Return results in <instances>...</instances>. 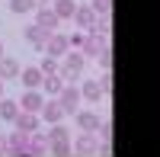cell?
<instances>
[{
  "label": "cell",
  "instance_id": "52a82bcc",
  "mask_svg": "<svg viewBox=\"0 0 160 157\" xmlns=\"http://www.w3.org/2000/svg\"><path fill=\"white\" fill-rule=\"evenodd\" d=\"M10 125H16L19 132H26V135H32V132H38V128H42V119H38L35 112H16V119H13Z\"/></svg>",
  "mask_w": 160,
  "mask_h": 157
},
{
  "label": "cell",
  "instance_id": "ac0fdd59",
  "mask_svg": "<svg viewBox=\"0 0 160 157\" xmlns=\"http://www.w3.org/2000/svg\"><path fill=\"white\" fill-rule=\"evenodd\" d=\"M51 10H55V16L64 23V19H71V16H74L77 0H51Z\"/></svg>",
  "mask_w": 160,
  "mask_h": 157
},
{
  "label": "cell",
  "instance_id": "5bb4252c",
  "mask_svg": "<svg viewBox=\"0 0 160 157\" xmlns=\"http://www.w3.org/2000/svg\"><path fill=\"white\" fill-rule=\"evenodd\" d=\"M74 119H77V125H80V132H96L99 122H102L96 112H83V109H77V112H74Z\"/></svg>",
  "mask_w": 160,
  "mask_h": 157
},
{
  "label": "cell",
  "instance_id": "d4e9b609",
  "mask_svg": "<svg viewBox=\"0 0 160 157\" xmlns=\"http://www.w3.org/2000/svg\"><path fill=\"white\" fill-rule=\"evenodd\" d=\"M96 84L102 87V93H112V71H102V74L96 77Z\"/></svg>",
  "mask_w": 160,
  "mask_h": 157
},
{
  "label": "cell",
  "instance_id": "9c48e42d",
  "mask_svg": "<svg viewBox=\"0 0 160 157\" xmlns=\"http://www.w3.org/2000/svg\"><path fill=\"white\" fill-rule=\"evenodd\" d=\"M45 154H48V138L38 135V132H32L29 141H26V154L22 157H45Z\"/></svg>",
  "mask_w": 160,
  "mask_h": 157
},
{
  "label": "cell",
  "instance_id": "277c9868",
  "mask_svg": "<svg viewBox=\"0 0 160 157\" xmlns=\"http://www.w3.org/2000/svg\"><path fill=\"white\" fill-rule=\"evenodd\" d=\"M99 151V138H96V132H80V138L71 144V154H77V157H93Z\"/></svg>",
  "mask_w": 160,
  "mask_h": 157
},
{
  "label": "cell",
  "instance_id": "8fae6325",
  "mask_svg": "<svg viewBox=\"0 0 160 157\" xmlns=\"http://www.w3.org/2000/svg\"><path fill=\"white\" fill-rule=\"evenodd\" d=\"M32 13H35V23L42 26V29H48V32H55L58 26H61V19L55 16V10H51V7H35Z\"/></svg>",
  "mask_w": 160,
  "mask_h": 157
},
{
  "label": "cell",
  "instance_id": "4fadbf2b",
  "mask_svg": "<svg viewBox=\"0 0 160 157\" xmlns=\"http://www.w3.org/2000/svg\"><path fill=\"white\" fill-rule=\"evenodd\" d=\"M42 71H38V68H19V80H22V87L26 90H38V87H42Z\"/></svg>",
  "mask_w": 160,
  "mask_h": 157
},
{
  "label": "cell",
  "instance_id": "2e32d148",
  "mask_svg": "<svg viewBox=\"0 0 160 157\" xmlns=\"http://www.w3.org/2000/svg\"><path fill=\"white\" fill-rule=\"evenodd\" d=\"M71 19L77 23V29H83V32H87L90 26L96 23V13H93L90 7H80V3H77V10H74V16H71Z\"/></svg>",
  "mask_w": 160,
  "mask_h": 157
},
{
  "label": "cell",
  "instance_id": "6da1fadb",
  "mask_svg": "<svg viewBox=\"0 0 160 157\" xmlns=\"http://www.w3.org/2000/svg\"><path fill=\"white\" fill-rule=\"evenodd\" d=\"M83 71H87V58L80 55L77 48H71L68 55L61 58V68H58V74H61V80H64V84H77L80 77H83Z\"/></svg>",
  "mask_w": 160,
  "mask_h": 157
},
{
  "label": "cell",
  "instance_id": "cb8c5ba5",
  "mask_svg": "<svg viewBox=\"0 0 160 157\" xmlns=\"http://www.w3.org/2000/svg\"><path fill=\"white\" fill-rule=\"evenodd\" d=\"M58 68H61V61H58V58H51V55H48L42 64H38V71H42V74H58Z\"/></svg>",
  "mask_w": 160,
  "mask_h": 157
},
{
  "label": "cell",
  "instance_id": "f1b7e54d",
  "mask_svg": "<svg viewBox=\"0 0 160 157\" xmlns=\"http://www.w3.org/2000/svg\"><path fill=\"white\" fill-rule=\"evenodd\" d=\"M3 55H7V48H3V42H0V58H3Z\"/></svg>",
  "mask_w": 160,
  "mask_h": 157
},
{
  "label": "cell",
  "instance_id": "7c38bea8",
  "mask_svg": "<svg viewBox=\"0 0 160 157\" xmlns=\"http://www.w3.org/2000/svg\"><path fill=\"white\" fill-rule=\"evenodd\" d=\"M106 45H109V42H102V38H93V35L87 32V35H83V42H80V48H77V51H80V55H83V58L90 61V58H96V55H99V51H102Z\"/></svg>",
  "mask_w": 160,
  "mask_h": 157
},
{
  "label": "cell",
  "instance_id": "8992f818",
  "mask_svg": "<svg viewBox=\"0 0 160 157\" xmlns=\"http://www.w3.org/2000/svg\"><path fill=\"white\" fill-rule=\"evenodd\" d=\"M16 103H19L22 112H35L38 115V109H42V103H45V93H42V90H26Z\"/></svg>",
  "mask_w": 160,
  "mask_h": 157
},
{
  "label": "cell",
  "instance_id": "484cf974",
  "mask_svg": "<svg viewBox=\"0 0 160 157\" xmlns=\"http://www.w3.org/2000/svg\"><path fill=\"white\" fill-rule=\"evenodd\" d=\"M0 157H7V135H0Z\"/></svg>",
  "mask_w": 160,
  "mask_h": 157
},
{
  "label": "cell",
  "instance_id": "83f0119b",
  "mask_svg": "<svg viewBox=\"0 0 160 157\" xmlns=\"http://www.w3.org/2000/svg\"><path fill=\"white\" fill-rule=\"evenodd\" d=\"M0 96H7V87H3V80H0Z\"/></svg>",
  "mask_w": 160,
  "mask_h": 157
},
{
  "label": "cell",
  "instance_id": "4316f807",
  "mask_svg": "<svg viewBox=\"0 0 160 157\" xmlns=\"http://www.w3.org/2000/svg\"><path fill=\"white\" fill-rule=\"evenodd\" d=\"M35 7H51V0H35Z\"/></svg>",
  "mask_w": 160,
  "mask_h": 157
},
{
  "label": "cell",
  "instance_id": "9a60e30c",
  "mask_svg": "<svg viewBox=\"0 0 160 157\" xmlns=\"http://www.w3.org/2000/svg\"><path fill=\"white\" fill-rule=\"evenodd\" d=\"M19 68H22V64H19L16 58H7V55H3V58H0V80H3V84H7V80H16V77H19Z\"/></svg>",
  "mask_w": 160,
  "mask_h": 157
},
{
  "label": "cell",
  "instance_id": "603a6c76",
  "mask_svg": "<svg viewBox=\"0 0 160 157\" xmlns=\"http://www.w3.org/2000/svg\"><path fill=\"white\" fill-rule=\"evenodd\" d=\"M96 61H99V68H102V71H112V48L106 45L99 55H96Z\"/></svg>",
  "mask_w": 160,
  "mask_h": 157
},
{
  "label": "cell",
  "instance_id": "3957f363",
  "mask_svg": "<svg viewBox=\"0 0 160 157\" xmlns=\"http://www.w3.org/2000/svg\"><path fill=\"white\" fill-rule=\"evenodd\" d=\"M42 51L61 61V58L71 51V42H68V35H64V32H58V29H55V32H48V38H45V48H42Z\"/></svg>",
  "mask_w": 160,
  "mask_h": 157
},
{
  "label": "cell",
  "instance_id": "e0dca14e",
  "mask_svg": "<svg viewBox=\"0 0 160 157\" xmlns=\"http://www.w3.org/2000/svg\"><path fill=\"white\" fill-rule=\"evenodd\" d=\"M61 87H64L61 74H45V77H42V87H38V90H42L45 96H58V93H61Z\"/></svg>",
  "mask_w": 160,
  "mask_h": 157
},
{
  "label": "cell",
  "instance_id": "ba28073f",
  "mask_svg": "<svg viewBox=\"0 0 160 157\" xmlns=\"http://www.w3.org/2000/svg\"><path fill=\"white\" fill-rule=\"evenodd\" d=\"M22 38H26V42H29L32 48H38V51H42V48H45V38H48V29H42L38 23H29V26L22 29Z\"/></svg>",
  "mask_w": 160,
  "mask_h": 157
},
{
  "label": "cell",
  "instance_id": "7a4b0ae2",
  "mask_svg": "<svg viewBox=\"0 0 160 157\" xmlns=\"http://www.w3.org/2000/svg\"><path fill=\"white\" fill-rule=\"evenodd\" d=\"M55 99H58V106L64 109V115H74L80 109V90H77V84H64Z\"/></svg>",
  "mask_w": 160,
  "mask_h": 157
},
{
  "label": "cell",
  "instance_id": "d6986e66",
  "mask_svg": "<svg viewBox=\"0 0 160 157\" xmlns=\"http://www.w3.org/2000/svg\"><path fill=\"white\" fill-rule=\"evenodd\" d=\"M16 112H19V103H16V99L0 96V119H3V122H13V119H16Z\"/></svg>",
  "mask_w": 160,
  "mask_h": 157
},
{
  "label": "cell",
  "instance_id": "30bf717a",
  "mask_svg": "<svg viewBox=\"0 0 160 157\" xmlns=\"http://www.w3.org/2000/svg\"><path fill=\"white\" fill-rule=\"evenodd\" d=\"M26 141H29V135L26 132H13V135H7V157H22L26 154Z\"/></svg>",
  "mask_w": 160,
  "mask_h": 157
},
{
  "label": "cell",
  "instance_id": "5b68a950",
  "mask_svg": "<svg viewBox=\"0 0 160 157\" xmlns=\"http://www.w3.org/2000/svg\"><path fill=\"white\" fill-rule=\"evenodd\" d=\"M77 90H80V99H87V103H102V99H106L102 87H99L96 80H83V77H80V80H77Z\"/></svg>",
  "mask_w": 160,
  "mask_h": 157
},
{
  "label": "cell",
  "instance_id": "ffe728a7",
  "mask_svg": "<svg viewBox=\"0 0 160 157\" xmlns=\"http://www.w3.org/2000/svg\"><path fill=\"white\" fill-rule=\"evenodd\" d=\"M10 13H16V16H26V13L35 10V0H7Z\"/></svg>",
  "mask_w": 160,
  "mask_h": 157
},
{
  "label": "cell",
  "instance_id": "7402d4cb",
  "mask_svg": "<svg viewBox=\"0 0 160 157\" xmlns=\"http://www.w3.org/2000/svg\"><path fill=\"white\" fill-rule=\"evenodd\" d=\"M90 10L96 13V16H112V0H93Z\"/></svg>",
  "mask_w": 160,
  "mask_h": 157
},
{
  "label": "cell",
  "instance_id": "44dd1931",
  "mask_svg": "<svg viewBox=\"0 0 160 157\" xmlns=\"http://www.w3.org/2000/svg\"><path fill=\"white\" fill-rule=\"evenodd\" d=\"M51 157H71V141H48Z\"/></svg>",
  "mask_w": 160,
  "mask_h": 157
}]
</instances>
